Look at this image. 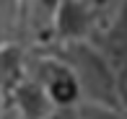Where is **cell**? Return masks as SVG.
Masks as SVG:
<instances>
[{
	"label": "cell",
	"instance_id": "obj_1",
	"mask_svg": "<svg viewBox=\"0 0 127 119\" xmlns=\"http://www.w3.org/2000/svg\"><path fill=\"white\" fill-rule=\"evenodd\" d=\"M39 52H47L70 67V72L75 75L80 86L83 104H99L106 109L125 111L122 98H119V88H117V78H114L109 62L104 60V54L91 42L49 44V47H39Z\"/></svg>",
	"mask_w": 127,
	"mask_h": 119
},
{
	"label": "cell",
	"instance_id": "obj_2",
	"mask_svg": "<svg viewBox=\"0 0 127 119\" xmlns=\"http://www.w3.org/2000/svg\"><path fill=\"white\" fill-rule=\"evenodd\" d=\"M26 78L36 80L44 88V93L55 109H67V106L83 104L80 86L75 75L70 72V67L47 52H36L34 57H26Z\"/></svg>",
	"mask_w": 127,
	"mask_h": 119
},
{
	"label": "cell",
	"instance_id": "obj_3",
	"mask_svg": "<svg viewBox=\"0 0 127 119\" xmlns=\"http://www.w3.org/2000/svg\"><path fill=\"white\" fill-rule=\"evenodd\" d=\"M101 16L99 0H60L49 26V44H67V42H88L96 31Z\"/></svg>",
	"mask_w": 127,
	"mask_h": 119
},
{
	"label": "cell",
	"instance_id": "obj_4",
	"mask_svg": "<svg viewBox=\"0 0 127 119\" xmlns=\"http://www.w3.org/2000/svg\"><path fill=\"white\" fill-rule=\"evenodd\" d=\"M96 49L104 54V60L109 62L114 78H117L119 98H122L125 114H127V0H122L114 13V18L109 21V26L104 31H94V36L88 39Z\"/></svg>",
	"mask_w": 127,
	"mask_h": 119
},
{
	"label": "cell",
	"instance_id": "obj_5",
	"mask_svg": "<svg viewBox=\"0 0 127 119\" xmlns=\"http://www.w3.org/2000/svg\"><path fill=\"white\" fill-rule=\"evenodd\" d=\"M8 106H13L21 119H47L52 114V109H55L52 101L47 98V93H44V88L31 78H24L13 88Z\"/></svg>",
	"mask_w": 127,
	"mask_h": 119
},
{
	"label": "cell",
	"instance_id": "obj_6",
	"mask_svg": "<svg viewBox=\"0 0 127 119\" xmlns=\"http://www.w3.org/2000/svg\"><path fill=\"white\" fill-rule=\"evenodd\" d=\"M26 78V49L13 39H0V96L8 98L13 88Z\"/></svg>",
	"mask_w": 127,
	"mask_h": 119
},
{
	"label": "cell",
	"instance_id": "obj_7",
	"mask_svg": "<svg viewBox=\"0 0 127 119\" xmlns=\"http://www.w3.org/2000/svg\"><path fill=\"white\" fill-rule=\"evenodd\" d=\"M78 111H80V119H127L125 111L106 109L99 104H78Z\"/></svg>",
	"mask_w": 127,
	"mask_h": 119
},
{
	"label": "cell",
	"instance_id": "obj_8",
	"mask_svg": "<svg viewBox=\"0 0 127 119\" xmlns=\"http://www.w3.org/2000/svg\"><path fill=\"white\" fill-rule=\"evenodd\" d=\"M47 119H80L78 106H67V109H52V114Z\"/></svg>",
	"mask_w": 127,
	"mask_h": 119
},
{
	"label": "cell",
	"instance_id": "obj_9",
	"mask_svg": "<svg viewBox=\"0 0 127 119\" xmlns=\"http://www.w3.org/2000/svg\"><path fill=\"white\" fill-rule=\"evenodd\" d=\"M0 119H5V117H0Z\"/></svg>",
	"mask_w": 127,
	"mask_h": 119
}]
</instances>
